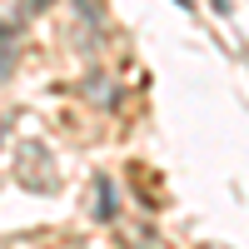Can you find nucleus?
Segmentation results:
<instances>
[{"label":"nucleus","instance_id":"1","mask_svg":"<svg viewBox=\"0 0 249 249\" xmlns=\"http://www.w3.org/2000/svg\"><path fill=\"white\" fill-rule=\"evenodd\" d=\"M95 195H100V199H95V219H100V224H110V219H115V210H120L115 179H95Z\"/></svg>","mask_w":249,"mask_h":249},{"label":"nucleus","instance_id":"2","mask_svg":"<svg viewBox=\"0 0 249 249\" xmlns=\"http://www.w3.org/2000/svg\"><path fill=\"white\" fill-rule=\"evenodd\" d=\"M15 70V25L10 20H0V80Z\"/></svg>","mask_w":249,"mask_h":249},{"label":"nucleus","instance_id":"3","mask_svg":"<svg viewBox=\"0 0 249 249\" xmlns=\"http://www.w3.org/2000/svg\"><path fill=\"white\" fill-rule=\"evenodd\" d=\"M175 5H184V10H190V0H175Z\"/></svg>","mask_w":249,"mask_h":249}]
</instances>
